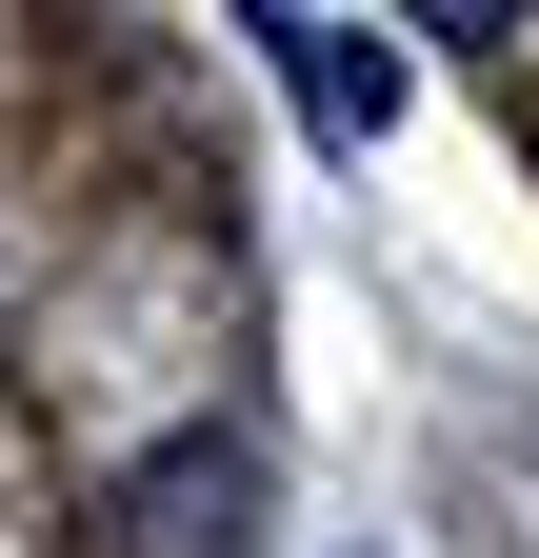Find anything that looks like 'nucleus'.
Listing matches in <instances>:
<instances>
[{
	"mask_svg": "<svg viewBox=\"0 0 539 558\" xmlns=\"http://www.w3.org/2000/svg\"><path fill=\"white\" fill-rule=\"evenodd\" d=\"M100 558H260V459L240 439H160L120 478V538Z\"/></svg>",
	"mask_w": 539,
	"mask_h": 558,
	"instance_id": "f03ea898",
	"label": "nucleus"
},
{
	"mask_svg": "<svg viewBox=\"0 0 539 558\" xmlns=\"http://www.w3.org/2000/svg\"><path fill=\"white\" fill-rule=\"evenodd\" d=\"M240 40L280 60V100L320 120V160H380V140H399V40H380V21H320V0H260Z\"/></svg>",
	"mask_w": 539,
	"mask_h": 558,
	"instance_id": "f257e3e1",
	"label": "nucleus"
}]
</instances>
